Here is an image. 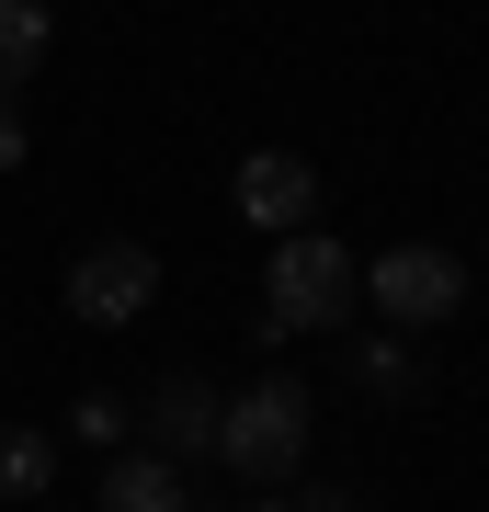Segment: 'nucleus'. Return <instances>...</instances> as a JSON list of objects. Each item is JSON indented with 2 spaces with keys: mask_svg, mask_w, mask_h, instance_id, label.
I'll use <instances>...</instances> for the list:
<instances>
[{
  "mask_svg": "<svg viewBox=\"0 0 489 512\" xmlns=\"http://www.w3.org/2000/svg\"><path fill=\"white\" fill-rule=\"evenodd\" d=\"M353 285L364 262L319 228H285L273 239V274H262V342H308V330H342L353 319Z\"/></svg>",
  "mask_w": 489,
  "mask_h": 512,
  "instance_id": "nucleus-1",
  "label": "nucleus"
},
{
  "mask_svg": "<svg viewBox=\"0 0 489 512\" xmlns=\"http://www.w3.org/2000/svg\"><path fill=\"white\" fill-rule=\"evenodd\" d=\"M217 467H239L251 490H285L296 467H308V387L296 376H262L217 399Z\"/></svg>",
  "mask_w": 489,
  "mask_h": 512,
  "instance_id": "nucleus-2",
  "label": "nucleus"
},
{
  "mask_svg": "<svg viewBox=\"0 0 489 512\" xmlns=\"http://www.w3.org/2000/svg\"><path fill=\"white\" fill-rule=\"evenodd\" d=\"M364 296H376L399 330H433V319L467 308V262H455L444 239H399V251H376V262H364Z\"/></svg>",
  "mask_w": 489,
  "mask_h": 512,
  "instance_id": "nucleus-3",
  "label": "nucleus"
},
{
  "mask_svg": "<svg viewBox=\"0 0 489 512\" xmlns=\"http://www.w3.org/2000/svg\"><path fill=\"white\" fill-rule=\"evenodd\" d=\"M148 296H160V262H148V239H91V251L69 262V319H91V330L148 319Z\"/></svg>",
  "mask_w": 489,
  "mask_h": 512,
  "instance_id": "nucleus-4",
  "label": "nucleus"
},
{
  "mask_svg": "<svg viewBox=\"0 0 489 512\" xmlns=\"http://www.w3.org/2000/svg\"><path fill=\"white\" fill-rule=\"evenodd\" d=\"M239 217L273 228V239L308 228V217H319V171L296 160V148H251V160H239Z\"/></svg>",
  "mask_w": 489,
  "mask_h": 512,
  "instance_id": "nucleus-5",
  "label": "nucleus"
},
{
  "mask_svg": "<svg viewBox=\"0 0 489 512\" xmlns=\"http://www.w3.org/2000/svg\"><path fill=\"white\" fill-rule=\"evenodd\" d=\"M148 444H160L171 467L217 456V387H205V376H160V387H148Z\"/></svg>",
  "mask_w": 489,
  "mask_h": 512,
  "instance_id": "nucleus-6",
  "label": "nucleus"
},
{
  "mask_svg": "<svg viewBox=\"0 0 489 512\" xmlns=\"http://www.w3.org/2000/svg\"><path fill=\"white\" fill-rule=\"evenodd\" d=\"M103 512H194V478H182L160 444H137V456L103 467Z\"/></svg>",
  "mask_w": 489,
  "mask_h": 512,
  "instance_id": "nucleus-7",
  "label": "nucleus"
},
{
  "mask_svg": "<svg viewBox=\"0 0 489 512\" xmlns=\"http://www.w3.org/2000/svg\"><path fill=\"white\" fill-rule=\"evenodd\" d=\"M46 46H57V12H46V0H0V92L46 69Z\"/></svg>",
  "mask_w": 489,
  "mask_h": 512,
  "instance_id": "nucleus-8",
  "label": "nucleus"
},
{
  "mask_svg": "<svg viewBox=\"0 0 489 512\" xmlns=\"http://www.w3.org/2000/svg\"><path fill=\"white\" fill-rule=\"evenodd\" d=\"M57 490V444L46 433H0V501H46Z\"/></svg>",
  "mask_w": 489,
  "mask_h": 512,
  "instance_id": "nucleus-9",
  "label": "nucleus"
},
{
  "mask_svg": "<svg viewBox=\"0 0 489 512\" xmlns=\"http://www.w3.org/2000/svg\"><path fill=\"white\" fill-rule=\"evenodd\" d=\"M353 387H376V399H410V330H376V342L353 353Z\"/></svg>",
  "mask_w": 489,
  "mask_h": 512,
  "instance_id": "nucleus-10",
  "label": "nucleus"
},
{
  "mask_svg": "<svg viewBox=\"0 0 489 512\" xmlns=\"http://www.w3.org/2000/svg\"><path fill=\"white\" fill-rule=\"evenodd\" d=\"M69 433H80V444H114V433H126V410H114V399H80Z\"/></svg>",
  "mask_w": 489,
  "mask_h": 512,
  "instance_id": "nucleus-11",
  "label": "nucleus"
},
{
  "mask_svg": "<svg viewBox=\"0 0 489 512\" xmlns=\"http://www.w3.org/2000/svg\"><path fill=\"white\" fill-rule=\"evenodd\" d=\"M0 171H23V114H12V92H0Z\"/></svg>",
  "mask_w": 489,
  "mask_h": 512,
  "instance_id": "nucleus-12",
  "label": "nucleus"
},
{
  "mask_svg": "<svg viewBox=\"0 0 489 512\" xmlns=\"http://www.w3.org/2000/svg\"><path fill=\"white\" fill-rule=\"evenodd\" d=\"M296 512H364V490H308Z\"/></svg>",
  "mask_w": 489,
  "mask_h": 512,
  "instance_id": "nucleus-13",
  "label": "nucleus"
},
{
  "mask_svg": "<svg viewBox=\"0 0 489 512\" xmlns=\"http://www.w3.org/2000/svg\"><path fill=\"white\" fill-rule=\"evenodd\" d=\"M251 512H296V501H285V490H262V501H251Z\"/></svg>",
  "mask_w": 489,
  "mask_h": 512,
  "instance_id": "nucleus-14",
  "label": "nucleus"
}]
</instances>
